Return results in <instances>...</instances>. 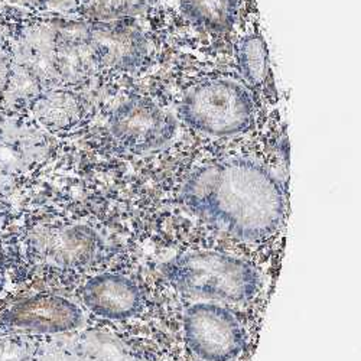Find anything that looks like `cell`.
Returning a JSON list of instances; mask_svg holds the SVG:
<instances>
[{
	"instance_id": "7c38bea8",
	"label": "cell",
	"mask_w": 361,
	"mask_h": 361,
	"mask_svg": "<svg viewBox=\"0 0 361 361\" xmlns=\"http://www.w3.org/2000/svg\"><path fill=\"white\" fill-rule=\"evenodd\" d=\"M52 2H66V0H52Z\"/></svg>"
},
{
	"instance_id": "9c48e42d",
	"label": "cell",
	"mask_w": 361,
	"mask_h": 361,
	"mask_svg": "<svg viewBox=\"0 0 361 361\" xmlns=\"http://www.w3.org/2000/svg\"><path fill=\"white\" fill-rule=\"evenodd\" d=\"M238 68L247 85L255 90H267L272 82L269 52L260 34H252L240 42Z\"/></svg>"
},
{
	"instance_id": "5b68a950",
	"label": "cell",
	"mask_w": 361,
	"mask_h": 361,
	"mask_svg": "<svg viewBox=\"0 0 361 361\" xmlns=\"http://www.w3.org/2000/svg\"><path fill=\"white\" fill-rule=\"evenodd\" d=\"M109 128L113 137L136 154L165 146L175 135V118L158 104L132 99L114 109L110 116Z\"/></svg>"
},
{
	"instance_id": "8992f818",
	"label": "cell",
	"mask_w": 361,
	"mask_h": 361,
	"mask_svg": "<svg viewBox=\"0 0 361 361\" xmlns=\"http://www.w3.org/2000/svg\"><path fill=\"white\" fill-rule=\"evenodd\" d=\"M84 304L94 314L109 319H129L142 307V293L128 278L104 274L90 281L82 292Z\"/></svg>"
},
{
	"instance_id": "52a82bcc",
	"label": "cell",
	"mask_w": 361,
	"mask_h": 361,
	"mask_svg": "<svg viewBox=\"0 0 361 361\" xmlns=\"http://www.w3.org/2000/svg\"><path fill=\"white\" fill-rule=\"evenodd\" d=\"M16 325L39 333H63L77 328L82 321L81 311L59 296H38L20 304L13 312Z\"/></svg>"
},
{
	"instance_id": "ba28073f",
	"label": "cell",
	"mask_w": 361,
	"mask_h": 361,
	"mask_svg": "<svg viewBox=\"0 0 361 361\" xmlns=\"http://www.w3.org/2000/svg\"><path fill=\"white\" fill-rule=\"evenodd\" d=\"M187 19L208 32H227L233 27L237 13V0H180Z\"/></svg>"
},
{
	"instance_id": "6da1fadb",
	"label": "cell",
	"mask_w": 361,
	"mask_h": 361,
	"mask_svg": "<svg viewBox=\"0 0 361 361\" xmlns=\"http://www.w3.org/2000/svg\"><path fill=\"white\" fill-rule=\"evenodd\" d=\"M183 201L208 224L243 240L272 234L285 213L279 180L247 159H227L197 169L187 179Z\"/></svg>"
},
{
	"instance_id": "3957f363",
	"label": "cell",
	"mask_w": 361,
	"mask_h": 361,
	"mask_svg": "<svg viewBox=\"0 0 361 361\" xmlns=\"http://www.w3.org/2000/svg\"><path fill=\"white\" fill-rule=\"evenodd\" d=\"M180 117L192 129L212 136L245 132L253 118L247 90L231 80H207L184 96Z\"/></svg>"
},
{
	"instance_id": "7a4b0ae2",
	"label": "cell",
	"mask_w": 361,
	"mask_h": 361,
	"mask_svg": "<svg viewBox=\"0 0 361 361\" xmlns=\"http://www.w3.org/2000/svg\"><path fill=\"white\" fill-rule=\"evenodd\" d=\"M161 272L183 293L247 302L259 290V274L247 262L217 252H191L161 264Z\"/></svg>"
},
{
	"instance_id": "8fae6325",
	"label": "cell",
	"mask_w": 361,
	"mask_h": 361,
	"mask_svg": "<svg viewBox=\"0 0 361 361\" xmlns=\"http://www.w3.org/2000/svg\"><path fill=\"white\" fill-rule=\"evenodd\" d=\"M155 0H82V12L99 22H113L142 13Z\"/></svg>"
},
{
	"instance_id": "30bf717a",
	"label": "cell",
	"mask_w": 361,
	"mask_h": 361,
	"mask_svg": "<svg viewBox=\"0 0 361 361\" xmlns=\"http://www.w3.org/2000/svg\"><path fill=\"white\" fill-rule=\"evenodd\" d=\"M34 113L48 128H66L78 118L80 106L67 92H49L34 100Z\"/></svg>"
},
{
	"instance_id": "277c9868",
	"label": "cell",
	"mask_w": 361,
	"mask_h": 361,
	"mask_svg": "<svg viewBox=\"0 0 361 361\" xmlns=\"http://www.w3.org/2000/svg\"><path fill=\"white\" fill-rule=\"evenodd\" d=\"M184 336L190 350L205 361H233L245 350V333L227 308L195 304L185 311Z\"/></svg>"
}]
</instances>
